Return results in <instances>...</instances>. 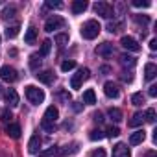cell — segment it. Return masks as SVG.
Wrapping results in <instances>:
<instances>
[{
	"instance_id": "1",
	"label": "cell",
	"mask_w": 157,
	"mask_h": 157,
	"mask_svg": "<svg viewBox=\"0 0 157 157\" xmlns=\"http://www.w3.org/2000/svg\"><path fill=\"white\" fill-rule=\"evenodd\" d=\"M57 118H59V111H57V107H54V105L46 107L44 117H43V122H41L43 129H46L48 133H52V131H54V124H56Z\"/></svg>"
},
{
	"instance_id": "12",
	"label": "cell",
	"mask_w": 157,
	"mask_h": 157,
	"mask_svg": "<svg viewBox=\"0 0 157 157\" xmlns=\"http://www.w3.org/2000/svg\"><path fill=\"white\" fill-rule=\"evenodd\" d=\"M39 148H41V137H39V133H35V135H32V139L28 142V151L30 153H37Z\"/></svg>"
},
{
	"instance_id": "10",
	"label": "cell",
	"mask_w": 157,
	"mask_h": 157,
	"mask_svg": "<svg viewBox=\"0 0 157 157\" xmlns=\"http://www.w3.org/2000/svg\"><path fill=\"white\" fill-rule=\"evenodd\" d=\"M104 93H105L107 98H118V96H120V91H118V87H117L113 82H107V83L104 85Z\"/></svg>"
},
{
	"instance_id": "13",
	"label": "cell",
	"mask_w": 157,
	"mask_h": 157,
	"mask_svg": "<svg viewBox=\"0 0 157 157\" xmlns=\"http://www.w3.org/2000/svg\"><path fill=\"white\" fill-rule=\"evenodd\" d=\"M4 98H6V102L10 104V105H19V94H17V91L15 89H8L6 93H4Z\"/></svg>"
},
{
	"instance_id": "30",
	"label": "cell",
	"mask_w": 157,
	"mask_h": 157,
	"mask_svg": "<svg viewBox=\"0 0 157 157\" xmlns=\"http://www.w3.org/2000/svg\"><path fill=\"white\" fill-rule=\"evenodd\" d=\"M118 28H122V21H115V22H109V24H107V30H109L111 33L118 32Z\"/></svg>"
},
{
	"instance_id": "16",
	"label": "cell",
	"mask_w": 157,
	"mask_h": 157,
	"mask_svg": "<svg viewBox=\"0 0 157 157\" xmlns=\"http://www.w3.org/2000/svg\"><path fill=\"white\" fill-rule=\"evenodd\" d=\"M87 2H85V0H74V2H72V13L74 15H80V13H83L85 10H87Z\"/></svg>"
},
{
	"instance_id": "19",
	"label": "cell",
	"mask_w": 157,
	"mask_h": 157,
	"mask_svg": "<svg viewBox=\"0 0 157 157\" xmlns=\"http://www.w3.org/2000/svg\"><path fill=\"white\" fill-rule=\"evenodd\" d=\"M35 39H37V30H35L33 26H30V28H28V32H26V35H24V41H26L28 44H33V43H35Z\"/></svg>"
},
{
	"instance_id": "44",
	"label": "cell",
	"mask_w": 157,
	"mask_h": 157,
	"mask_svg": "<svg viewBox=\"0 0 157 157\" xmlns=\"http://www.w3.org/2000/svg\"><path fill=\"white\" fill-rule=\"evenodd\" d=\"M144 157H157V153H155V151H153V150H150V151H148V153H146V155H144Z\"/></svg>"
},
{
	"instance_id": "36",
	"label": "cell",
	"mask_w": 157,
	"mask_h": 157,
	"mask_svg": "<svg viewBox=\"0 0 157 157\" xmlns=\"http://www.w3.org/2000/svg\"><path fill=\"white\" fill-rule=\"evenodd\" d=\"M46 8H50V10H57V8H61V2H54V0H46Z\"/></svg>"
},
{
	"instance_id": "15",
	"label": "cell",
	"mask_w": 157,
	"mask_h": 157,
	"mask_svg": "<svg viewBox=\"0 0 157 157\" xmlns=\"http://www.w3.org/2000/svg\"><path fill=\"white\" fill-rule=\"evenodd\" d=\"M144 139H146V133H144V129H139V131L131 133V137H129V144H131V146H137V144L144 142Z\"/></svg>"
},
{
	"instance_id": "39",
	"label": "cell",
	"mask_w": 157,
	"mask_h": 157,
	"mask_svg": "<svg viewBox=\"0 0 157 157\" xmlns=\"http://www.w3.org/2000/svg\"><path fill=\"white\" fill-rule=\"evenodd\" d=\"M148 94H150L151 98H155V96H157V85H151L150 91H148Z\"/></svg>"
},
{
	"instance_id": "41",
	"label": "cell",
	"mask_w": 157,
	"mask_h": 157,
	"mask_svg": "<svg viewBox=\"0 0 157 157\" xmlns=\"http://www.w3.org/2000/svg\"><path fill=\"white\" fill-rule=\"evenodd\" d=\"M122 80H124V82H131V80H133V76H131V74H126V72H124V74H122Z\"/></svg>"
},
{
	"instance_id": "21",
	"label": "cell",
	"mask_w": 157,
	"mask_h": 157,
	"mask_svg": "<svg viewBox=\"0 0 157 157\" xmlns=\"http://www.w3.org/2000/svg\"><path fill=\"white\" fill-rule=\"evenodd\" d=\"M83 102H85V104H89V105L96 104V94H94V91H93V89H87V91L83 93Z\"/></svg>"
},
{
	"instance_id": "20",
	"label": "cell",
	"mask_w": 157,
	"mask_h": 157,
	"mask_svg": "<svg viewBox=\"0 0 157 157\" xmlns=\"http://www.w3.org/2000/svg\"><path fill=\"white\" fill-rule=\"evenodd\" d=\"M142 122H144V115L139 111V113H135V115L131 117V120H129L128 124H129V128H137V126H140Z\"/></svg>"
},
{
	"instance_id": "9",
	"label": "cell",
	"mask_w": 157,
	"mask_h": 157,
	"mask_svg": "<svg viewBox=\"0 0 157 157\" xmlns=\"http://www.w3.org/2000/svg\"><path fill=\"white\" fill-rule=\"evenodd\" d=\"M96 54H98V56H102V57H109V56H113V54H115V48H113V44H111V43H102V44H98V46H96Z\"/></svg>"
},
{
	"instance_id": "6",
	"label": "cell",
	"mask_w": 157,
	"mask_h": 157,
	"mask_svg": "<svg viewBox=\"0 0 157 157\" xmlns=\"http://www.w3.org/2000/svg\"><path fill=\"white\" fill-rule=\"evenodd\" d=\"M0 78H2L4 82H8V83H13L17 80V70L13 67H10V65H4L0 68Z\"/></svg>"
},
{
	"instance_id": "14",
	"label": "cell",
	"mask_w": 157,
	"mask_h": 157,
	"mask_svg": "<svg viewBox=\"0 0 157 157\" xmlns=\"http://www.w3.org/2000/svg\"><path fill=\"white\" fill-rule=\"evenodd\" d=\"M35 76H37V80L41 83H44V85H50L54 82V72H50V70H43V72H39Z\"/></svg>"
},
{
	"instance_id": "28",
	"label": "cell",
	"mask_w": 157,
	"mask_h": 157,
	"mask_svg": "<svg viewBox=\"0 0 157 157\" xmlns=\"http://www.w3.org/2000/svg\"><path fill=\"white\" fill-rule=\"evenodd\" d=\"M19 30H21V28H19V24H15V26L8 28V30H6V37H8V39H13V37H17V35H19Z\"/></svg>"
},
{
	"instance_id": "5",
	"label": "cell",
	"mask_w": 157,
	"mask_h": 157,
	"mask_svg": "<svg viewBox=\"0 0 157 157\" xmlns=\"http://www.w3.org/2000/svg\"><path fill=\"white\" fill-rule=\"evenodd\" d=\"M94 11H96V15H100V17H104V19L115 17V11H113V8H111L107 2H96V4H94Z\"/></svg>"
},
{
	"instance_id": "3",
	"label": "cell",
	"mask_w": 157,
	"mask_h": 157,
	"mask_svg": "<svg viewBox=\"0 0 157 157\" xmlns=\"http://www.w3.org/2000/svg\"><path fill=\"white\" fill-rule=\"evenodd\" d=\"M26 98H28L30 104L39 105V104L44 102V93H43V89H37V87H33V85H28V87H26Z\"/></svg>"
},
{
	"instance_id": "27",
	"label": "cell",
	"mask_w": 157,
	"mask_h": 157,
	"mask_svg": "<svg viewBox=\"0 0 157 157\" xmlns=\"http://www.w3.org/2000/svg\"><path fill=\"white\" fill-rule=\"evenodd\" d=\"M131 104H133V105H142V104H144V94H142V93L131 94Z\"/></svg>"
},
{
	"instance_id": "32",
	"label": "cell",
	"mask_w": 157,
	"mask_h": 157,
	"mask_svg": "<svg viewBox=\"0 0 157 157\" xmlns=\"http://www.w3.org/2000/svg\"><path fill=\"white\" fill-rule=\"evenodd\" d=\"M144 120L153 124V122H155V109H148V111L144 113Z\"/></svg>"
},
{
	"instance_id": "33",
	"label": "cell",
	"mask_w": 157,
	"mask_h": 157,
	"mask_svg": "<svg viewBox=\"0 0 157 157\" xmlns=\"http://www.w3.org/2000/svg\"><path fill=\"white\" fill-rule=\"evenodd\" d=\"M41 65V59H39V56H32L30 57V67L33 68V70H37V67Z\"/></svg>"
},
{
	"instance_id": "24",
	"label": "cell",
	"mask_w": 157,
	"mask_h": 157,
	"mask_svg": "<svg viewBox=\"0 0 157 157\" xmlns=\"http://www.w3.org/2000/svg\"><path fill=\"white\" fill-rule=\"evenodd\" d=\"M120 63H122L124 67H133V65L137 63V59H135L133 56H128V54H124V56H120Z\"/></svg>"
},
{
	"instance_id": "8",
	"label": "cell",
	"mask_w": 157,
	"mask_h": 157,
	"mask_svg": "<svg viewBox=\"0 0 157 157\" xmlns=\"http://www.w3.org/2000/svg\"><path fill=\"white\" fill-rule=\"evenodd\" d=\"M120 44H122L126 50H131V52H137V50H140L139 43H137L133 37H129V35H124V37L120 39Z\"/></svg>"
},
{
	"instance_id": "38",
	"label": "cell",
	"mask_w": 157,
	"mask_h": 157,
	"mask_svg": "<svg viewBox=\"0 0 157 157\" xmlns=\"http://www.w3.org/2000/svg\"><path fill=\"white\" fill-rule=\"evenodd\" d=\"M91 157H105V151L102 148H96V150L91 151Z\"/></svg>"
},
{
	"instance_id": "35",
	"label": "cell",
	"mask_w": 157,
	"mask_h": 157,
	"mask_svg": "<svg viewBox=\"0 0 157 157\" xmlns=\"http://www.w3.org/2000/svg\"><path fill=\"white\" fill-rule=\"evenodd\" d=\"M133 6L135 8H150V2L148 0H133Z\"/></svg>"
},
{
	"instance_id": "4",
	"label": "cell",
	"mask_w": 157,
	"mask_h": 157,
	"mask_svg": "<svg viewBox=\"0 0 157 157\" xmlns=\"http://www.w3.org/2000/svg\"><path fill=\"white\" fill-rule=\"evenodd\" d=\"M89 76H91V72H89V68H80L74 76H72V80H70V87L72 89H80L82 87V83L85 82V80H89Z\"/></svg>"
},
{
	"instance_id": "2",
	"label": "cell",
	"mask_w": 157,
	"mask_h": 157,
	"mask_svg": "<svg viewBox=\"0 0 157 157\" xmlns=\"http://www.w3.org/2000/svg\"><path fill=\"white\" fill-rule=\"evenodd\" d=\"M100 30H102V28H100L98 21L91 19V21H87V22L83 24V28H82V35H83V39H89V41H93V39H96V37H98Z\"/></svg>"
},
{
	"instance_id": "18",
	"label": "cell",
	"mask_w": 157,
	"mask_h": 157,
	"mask_svg": "<svg viewBox=\"0 0 157 157\" xmlns=\"http://www.w3.org/2000/svg\"><path fill=\"white\" fill-rule=\"evenodd\" d=\"M6 131H8V135H10L11 139H19V137H21V126L15 124V122H11V124L6 128Z\"/></svg>"
},
{
	"instance_id": "45",
	"label": "cell",
	"mask_w": 157,
	"mask_h": 157,
	"mask_svg": "<svg viewBox=\"0 0 157 157\" xmlns=\"http://www.w3.org/2000/svg\"><path fill=\"white\" fill-rule=\"evenodd\" d=\"M0 96H2V85H0Z\"/></svg>"
},
{
	"instance_id": "26",
	"label": "cell",
	"mask_w": 157,
	"mask_h": 157,
	"mask_svg": "<svg viewBox=\"0 0 157 157\" xmlns=\"http://www.w3.org/2000/svg\"><path fill=\"white\" fill-rule=\"evenodd\" d=\"M15 17V6H6L4 11H2V19L8 21V19H13Z\"/></svg>"
},
{
	"instance_id": "23",
	"label": "cell",
	"mask_w": 157,
	"mask_h": 157,
	"mask_svg": "<svg viewBox=\"0 0 157 157\" xmlns=\"http://www.w3.org/2000/svg\"><path fill=\"white\" fill-rule=\"evenodd\" d=\"M50 48H52V41H43V44H41V52H39V57H44V56H48L50 54Z\"/></svg>"
},
{
	"instance_id": "22",
	"label": "cell",
	"mask_w": 157,
	"mask_h": 157,
	"mask_svg": "<svg viewBox=\"0 0 157 157\" xmlns=\"http://www.w3.org/2000/svg\"><path fill=\"white\" fill-rule=\"evenodd\" d=\"M39 155L41 157H56V155H59V148L57 146H50L48 150H43Z\"/></svg>"
},
{
	"instance_id": "40",
	"label": "cell",
	"mask_w": 157,
	"mask_h": 157,
	"mask_svg": "<svg viewBox=\"0 0 157 157\" xmlns=\"http://www.w3.org/2000/svg\"><path fill=\"white\" fill-rule=\"evenodd\" d=\"M93 118H94V122H98V124H102V122H104L102 113H94V117H93Z\"/></svg>"
},
{
	"instance_id": "31",
	"label": "cell",
	"mask_w": 157,
	"mask_h": 157,
	"mask_svg": "<svg viewBox=\"0 0 157 157\" xmlns=\"http://www.w3.org/2000/svg\"><path fill=\"white\" fill-rule=\"evenodd\" d=\"M56 43L61 44V46L67 44V43H68V35H67V33H57V35H56Z\"/></svg>"
},
{
	"instance_id": "34",
	"label": "cell",
	"mask_w": 157,
	"mask_h": 157,
	"mask_svg": "<svg viewBox=\"0 0 157 157\" xmlns=\"http://www.w3.org/2000/svg\"><path fill=\"white\" fill-rule=\"evenodd\" d=\"M89 137H91V140H100V139H104V133L100 129H93Z\"/></svg>"
},
{
	"instance_id": "17",
	"label": "cell",
	"mask_w": 157,
	"mask_h": 157,
	"mask_svg": "<svg viewBox=\"0 0 157 157\" xmlns=\"http://www.w3.org/2000/svg\"><path fill=\"white\" fill-rule=\"evenodd\" d=\"M155 76H157V67H155L153 63H148V65L144 67V78L150 82V80H153Z\"/></svg>"
},
{
	"instance_id": "11",
	"label": "cell",
	"mask_w": 157,
	"mask_h": 157,
	"mask_svg": "<svg viewBox=\"0 0 157 157\" xmlns=\"http://www.w3.org/2000/svg\"><path fill=\"white\" fill-rule=\"evenodd\" d=\"M113 157H131L129 148H128L124 142H118V144L113 148Z\"/></svg>"
},
{
	"instance_id": "29",
	"label": "cell",
	"mask_w": 157,
	"mask_h": 157,
	"mask_svg": "<svg viewBox=\"0 0 157 157\" xmlns=\"http://www.w3.org/2000/svg\"><path fill=\"white\" fill-rule=\"evenodd\" d=\"M72 68H76V61L70 59V61H63V63H61V70H63V72H68V70H72Z\"/></svg>"
},
{
	"instance_id": "7",
	"label": "cell",
	"mask_w": 157,
	"mask_h": 157,
	"mask_svg": "<svg viewBox=\"0 0 157 157\" xmlns=\"http://www.w3.org/2000/svg\"><path fill=\"white\" fill-rule=\"evenodd\" d=\"M63 24H65V21H63L59 15H54V17H50V19L44 22V32H54V30H59Z\"/></svg>"
},
{
	"instance_id": "37",
	"label": "cell",
	"mask_w": 157,
	"mask_h": 157,
	"mask_svg": "<svg viewBox=\"0 0 157 157\" xmlns=\"http://www.w3.org/2000/svg\"><path fill=\"white\" fill-rule=\"evenodd\" d=\"M118 135H120V129H118V128H113V126H111V128L107 129V137H118Z\"/></svg>"
},
{
	"instance_id": "25",
	"label": "cell",
	"mask_w": 157,
	"mask_h": 157,
	"mask_svg": "<svg viewBox=\"0 0 157 157\" xmlns=\"http://www.w3.org/2000/svg\"><path fill=\"white\" fill-rule=\"evenodd\" d=\"M107 115H109L111 120H115V122H120V120H122V111L117 109V107H111V109L107 111Z\"/></svg>"
},
{
	"instance_id": "43",
	"label": "cell",
	"mask_w": 157,
	"mask_h": 157,
	"mask_svg": "<svg viewBox=\"0 0 157 157\" xmlns=\"http://www.w3.org/2000/svg\"><path fill=\"white\" fill-rule=\"evenodd\" d=\"M11 118V113L10 111H2V120H10Z\"/></svg>"
},
{
	"instance_id": "42",
	"label": "cell",
	"mask_w": 157,
	"mask_h": 157,
	"mask_svg": "<svg viewBox=\"0 0 157 157\" xmlns=\"http://www.w3.org/2000/svg\"><path fill=\"white\" fill-rule=\"evenodd\" d=\"M150 50H157V39H151L150 41Z\"/></svg>"
}]
</instances>
